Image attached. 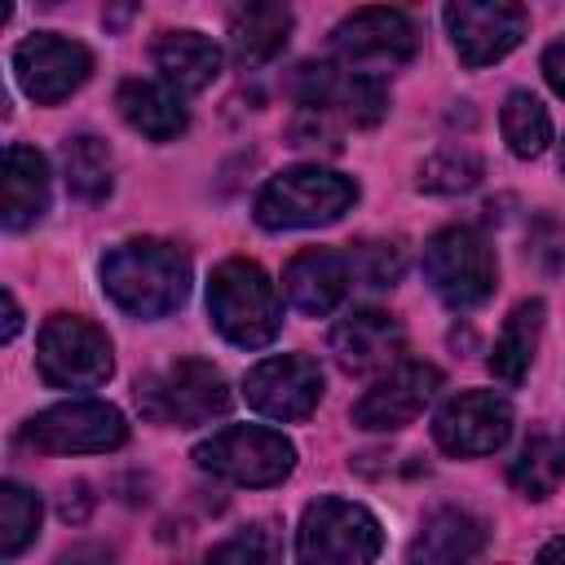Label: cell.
Returning <instances> with one entry per match:
<instances>
[{
  "label": "cell",
  "mask_w": 565,
  "mask_h": 565,
  "mask_svg": "<svg viewBox=\"0 0 565 565\" xmlns=\"http://www.w3.org/2000/svg\"><path fill=\"white\" fill-rule=\"evenodd\" d=\"M106 296L132 318H163L190 291V256L163 238H128L102 256Z\"/></svg>",
  "instance_id": "obj_1"
},
{
  "label": "cell",
  "mask_w": 565,
  "mask_h": 565,
  "mask_svg": "<svg viewBox=\"0 0 565 565\" xmlns=\"http://www.w3.org/2000/svg\"><path fill=\"white\" fill-rule=\"evenodd\" d=\"M207 313H212V327L238 349H265L282 327L278 287L247 256L221 260L212 269V278H207Z\"/></svg>",
  "instance_id": "obj_2"
},
{
  "label": "cell",
  "mask_w": 565,
  "mask_h": 565,
  "mask_svg": "<svg viewBox=\"0 0 565 565\" xmlns=\"http://www.w3.org/2000/svg\"><path fill=\"white\" fill-rule=\"evenodd\" d=\"M358 203V181L318 163L287 168L256 194V221L265 230H313L340 221Z\"/></svg>",
  "instance_id": "obj_3"
},
{
  "label": "cell",
  "mask_w": 565,
  "mask_h": 565,
  "mask_svg": "<svg viewBox=\"0 0 565 565\" xmlns=\"http://www.w3.org/2000/svg\"><path fill=\"white\" fill-rule=\"evenodd\" d=\"M424 278L450 309H472L490 300L499 260L481 230L472 225H446L424 243Z\"/></svg>",
  "instance_id": "obj_4"
},
{
  "label": "cell",
  "mask_w": 565,
  "mask_h": 565,
  "mask_svg": "<svg viewBox=\"0 0 565 565\" xmlns=\"http://www.w3.org/2000/svg\"><path fill=\"white\" fill-rule=\"evenodd\" d=\"M194 463L234 486H274L296 468V446L265 424H230L194 446Z\"/></svg>",
  "instance_id": "obj_5"
},
{
  "label": "cell",
  "mask_w": 565,
  "mask_h": 565,
  "mask_svg": "<svg viewBox=\"0 0 565 565\" xmlns=\"http://www.w3.org/2000/svg\"><path fill=\"white\" fill-rule=\"evenodd\" d=\"M137 406L154 424L199 428V424H207V419L230 411V388H225V375L212 362L181 358L168 371H159V375L137 384Z\"/></svg>",
  "instance_id": "obj_6"
},
{
  "label": "cell",
  "mask_w": 565,
  "mask_h": 565,
  "mask_svg": "<svg viewBox=\"0 0 565 565\" xmlns=\"http://www.w3.org/2000/svg\"><path fill=\"white\" fill-rule=\"evenodd\" d=\"M384 547V530L380 521L349 499H313L300 516L296 530V556L300 561H327V565H358V561H375Z\"/></svg>",
  "instance_id": "obj_7"
},
{
  "label": "cell",
  "mask_w": 565,
  "mask_h": 565,
  "mask_svg": "<svg viewBox=\"0 0 565 565\" xmlns=\"http://www.w3.org/2000/svg\"><path fill=\"white\" fill-rule=\"evenodd\" d=\"M419 49V31L415 22L402 13V9H388V4H375V9H358L353 18H344L335 31H331V53L344 71H358V75H388L397 66H406Z\"/></svg>",
  "instance_id": "obj_8"
},
{
  "label": "cell",
  "mask_w": 565,
  "mask_h": 565,
  "mask_svg": "<svg viewBox=\"0 0 565 565\" xmlns=\"http://www.w3.org/2000/svg\"><path fill=\"white\" fill-rule=\"evenodd\" d=\"M35 366L53 388H97L110 380L115 358L102 327L75 313H53L35 340Z\"/></svg>",
  "instance_id": "obj_9"
},
{
  "label": "cell",
  "mask_w": 565,
  "mask_h": 565,
  "mask_svg": "<svg viewBox=\"0 0 565 565\" xmlns=\"http://www.w3.org/2000/svg\"><path fill=\"white\" fill-rule=\"evenodd\" d=\"M22 441L44 455H102L128 441V424L110 402H62L31 415Z\"/></svg>",
  "instance_id": "obj_10"
},
{
  "label": "cell",
  "mask_w": 565,
  "mask_h": 565,
  "mask_svg": "<svg viewBox=\"0 0 565 565\" xmlns=\"http://www.w3.org/2000/svg\"><path fill=\"white\" fill-rule=\"evenodd\" d=\"M446 31L463 66H490L521 44L525 4L521 0H446Z\"/></svg>",
  "instance_id": "obj_11"
},
{
  "label": "cell",
  "mask_w": 565,
  "mask_h": 565,
  "mask_svg": "<svg viewBox=\"0 0 565 565\" xmlns=\"http://www.w3.org/2000/svg\"><path fill=\"white\" fill-rule=\"evenodd\" d=\"M88 75H93V53L79 40L35 31L13 49V79L40 106H53V102L71 97Z\"/></svg>",
  "instance_id": "obj_12"
},
{
  "label": "cell",
  "mask_w": 565,
  "mask_h": 565,
  "mask_svg": "<svg viewBox=\"0 0 565 565\" xmlns=\"http://www.w3.org/2000/svg\"><path fill=\"white\" fill-rule=\"evenodd\" d=\"M243 397L265 419H309L322 402V366L309 353H278L243 375Z\"/></svg>",
  "instance_id": "obj_13"
},
{
  "label": "cell",
  "mask_w": 565,
  "mask_h": 565,
  "mask_svg": "<svg viewBox=\"0 0 565 565\" xmlns=\"http://www.w3.org/2000/svg\"><path fill=\"white\" fill-rule=\"evenodd\" d=\"M508 433H512V402L494 388L459 393L433 419V437L446 455H490L508 441Z\"/></svg>",
  "instance_id": "obj_14"
},
{
  "label": "cell",
  "mask_w": 565,
  "mask_h": 565,
  "mask_svg": "<svg viewBox=\"0 0 565 565\" xmlns=\"http://www.w3.org/2000/svg\"><path fill=\"white\" fill-rule=\"evenodd\" d=\"M291 93L313 106V110H335L344 115L349 124L358 128H371L384 119L388 110V97L380 88V79L371 75H358V71H344L340 62H305L291 79Z\"/></svg>",
  "instance_id": "obj_15"
},
{
  "label": "cell",
  "mask_w": 565,
  "mask_h": 565,
  "mask_svg": "<svg viewBox=\"0 0 565 565\" xmlns=\"http://www.w3.org/2000/svg\"><path fill=\"white\" fill-rule=\"evenodd\" d=\"M441 388V371L428 366V362H397L388 366L384 380H375L358 406H353V424L362 428H375V433H388V428H406L419 419V411L437 397Z\"/></svg>",
  "instance_id": "obj_16"
},
{
  "label": "cell",
  "mask_w": 565,
  "mask_h": 565,
  "mask_svg": "<svg viewBox=\"0 0 565 565\" xmlns=\"http://www.w3.org/2000/svg\"><path fill=\"white\" fill-rule=\"evenodd\" d=\"M331 353L349 375L388 371L406 353V331L384 309H353L331 327Z\"/></svg>",
  "instance_id": "obj_17"
},
{
  "label": "cell",
  "mask_w": 565,
  "mask_h": 565,
  "mask_svg": "<svg viewBox=\"0 0 565 565\" xmlns=\"http://www.w3.org/2000/svg\"><path fill=\"white\" fill-rule=\"evenodd\" d=\"M353 282L358 278H353L349 252H335V247H305L282 269V291L305 318H327L349 296Z\"/></svg>",
  "instance_id": "obj_18"
},
{
  "label": "cell",
  "mask_w": 565,
  "mask_h": 565,
  "mask_svg": "<svg viewBox=\"0 0 565 565\" xmlns=\"http://www.w3.org/2000/svg\"><path fill=\"white\" fill-rule=\"evenodd\" d=\"M291 0H238L230 9V53L238 66H265L291 40Z\"/></svg>",
  "instance_id": "obj_19"
},
{
  "label": "cell",
  "mask_w": 565,
  "mask_h": 565,
  "mask_svg": "<svg viewBox=\"0 0 565 565\" xmlns=\"http://www.w3.org/2000/svg\"><path fill=\"white\" fill-rule=\"evenodd\" d=\"M115 106H119L124 124L132 132L150 137V141H172L190 124V115H185V106H181V97H177V88L168 79L163 84H154V79H124L119 93H115Z\"/></svg>",
  "instance_id": "obj_20"
},
{
  "label": "cell",
  "mask_w": 565,
  "mask_h": 565,
  "mask_svg": "<svg viewBox=\"0 0 565 565\" xmlns=\"http://www.w3.org/2000/svg\"><path fill=\"white\" fill-rule=\"evenodd\" d=\"M49 212V163L31 146L4 150V225L26 230Z\"/></svg>",
  "instance_id": "obj_21"
},
{
  "label": "cell",
  "mask_w": 565,
  "mask_h": 565,
  "mask_svg": "<svg viewBox=\"0 0 565 565\" xmlns=\"http://www.w3.org/2000/svg\"><path fill=\"white\" fill-rule=\"evenodd\" d=\"M154 66L177 93H199L221 71V49L203 31H163L154 40Z\"/></svg>",
  "instance_id": "obj_22"
},
{
  "label": "cell",
  "mask_w": 565,
  "mask_h": 565,
  "mask_svg": "<svg viewBox=\"0 0 565 565\" xmlns=\"http://www.w3.org/2000/svg\"><path fill=\"white\" fill-rule=\"evenodd\" d=\"M486 547V521L463 508H441L424 521L419 539L411 543V561H468Z\"/></svg>",
  "instance_id": "obj_23"
},
{
  "label": "cell",
  "mask_w": 565,
  "mask_h": 565,
  "mask_svg": "<svg viewBox=\"0 0 565 565\" xmlns=\"http://www.w3.org/2000/svg\"><path fill=\"white\" fill-rule=\"evenodd\" d=\"M539 335H543V300H521L508 322L494 335V353H490V371L503 384H521L534 353H539Z\"/></svg>",
  "instance_id": "obj_24"
},
{
  "label": "cell",
  "mask_w": 565,
  "mask_h": 565,
  "mask_svg": "<svg viewBox=\"0 0 565 565\" xmlns=\"http://www.w3.org/2000/svg\"><path fill=\"white\" fill-rule=\"evenodd\" d=\"M499 128H503V141H508V150H512L516 159H539V154L552 146V115H547V106H543L534 93H525V88L508 93V102H503V110H499Z\"/></svg>",
  "instance_id": "obj_25"
},
{
  "label": "cell",
  "mask_w": 565,
  "mask_h": 565,
  "mask_svg": "<svg viewBox=\"0 0 565 565\" xmlns=\"http://www.w3.org/2000/svg\"><path fill=\"white\" fill-rule=\"evenodd\" d=\"M62 172H66V185L71 194L97 203L110 194V181H115V163H110V150L106 141L97 137H71L62 146Z\"/></svg>",
  "instance_id": "obj_26"
},
{
  "label": "cell",
  "mask_w": 565,
  "mask_h": 565,
  "mask_svg": "<svg viewBox=\"0 0 565 565\" xmlns=\"http://www.w3.org/2000/svg\"><path fill=\"white\" fill-rule=\"evenodd\" d=\"M561 472H565V446H556L552 437H530L512 459L508 481L525 499H547L561 486Z\"/></svg>",
  "instance_id": "obj_27"
},
{
  "label": "cell",
  "mask_w": 565,
  "mask_h": 565,
  "mask_svg": "<svg viewBox=\"0 0 565 565\" xmlns=\"http://www.w3.org/2000/svg\"><path fill=\"white\" fill-rule=\"evenodd\" d=\"M40 516H44L40 494H31V490L18 486V481H4V486H0V556H4V561H13V556L35 539Z\"/></svg>",
  "instance_id": "obj_28"
},
{
  "label": "cell",
  "mask_w": 565,
  "mask_h": 565,
  "mask_svg": "<svg viewBox=\"0 0 565 565\" xmlns=\"http://www.w3.org/2000/svg\"><path fill=\"white\" fill-rule=\"evenodd\" d=\"M349 265H353V278L366 282V287H393L402 265H406V252L402 243L393 238H362L349 247Z\"/></svg>",
  "instance_id": "obj_29"
},
{
  "label": "cell",
  "mask_w": 565,
  "mask_h": 565,
  "mask_svg": "<svg viewBox=\"0 0 565 565\" xmlns=\"http://www.w3.org/2000/svg\"><path fill=\"white\" fill-rule=\"evenodd\" d=\"M481 177V159L468 154V150H437L424 168H419V190H433V194H459V190H472Z\"/></svg>",
  "instance_id": "obj_30"
},
{
  "label": "cell",
  "mask_w": 565,
  "mask_h": 565,
  "mask_svg": "<svg viewBox=\"0 0 565 565\" xmlns=\"http://www.w3.org/2000/svg\"><path fill=\"white\" fill-rule=\"evenodd\" d=\"M265 534H269V525H252V530H243L238 539H230V543L212 547V556H216V561H243V556H247V561H274L282 547H278V543H269Z\"/></svg>",
  "instance_id": "obj_31"
},
{
  "label": "cell",
  "mask_w": 565,
  "mask_h": 565,
  "mask_svg": "<svg viewBox=\"0 0 565 565\" xmlns=\"http://www.w3.org/2000/svg\"><path fill=\"white\" fill-rule=\"evenodd\" d=\"M543 75H547L552 93H556V97H565V35L547 44V53H543Z\"/></svg>",
  "instance_id": "obj_32"
},
{
  "label": "cell",
  "mask_w": 565,
  "mask_h": 565,
  "mask_svg": "<svg viewBox=\"0 0 565 565\" xmlns=\"http://www.w3.org/2000/svg\"><path fill=\"white\" fill-rule=\"evenodd\" d=\"M18 327H22L18 300H13V291H4V327H0V340H13V335H18Z\"/></svg>",
  "instance_id": "obj_33"
},
{
  "label": "cell",
  "mask_w": 565,
  "mask_h": 565,
  "mask_svg": "<svg viewBox=\"0 0 565 565\" xmlns=\"http://www.w3.org/2000/svg\"><path fill=\"white\" fill-rule=\"evenodd\" d=\"M539 556H543V561H561V556H565V539H552V543H543V547H539Z\"/></svg>",
  "instance_id": "obj_34"
},
{
  "label": "cell",
  "mask_w": 565,
  "mask_h": 565,
  "mask_svg": "<svg viewBox=\"0 0 565 565\" xmlns=\"http://www.w3.org/2000/svg\"><path fill=\"white\" fill-rule=\"evenodd\" d=\"M35 4H57V0H35Z\"/></svg>",
  "instance_id": "obj_35"
},
{
  "label": "cell",
  "mask_w": 565,
  "mask_h": 565,
  "mask_svg": "<svg viewBox=\"0 0 565 565\" xmlns=\"http://www.w3.org/2000/svg\"><path fill=\"white\" fill-rule=\"evenodd\" d=\"M561 168H565V146H561Z\"/></svg>",
  "instance_id": "obj_36"
}]
</instances>
